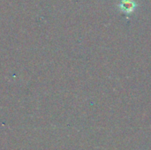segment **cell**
Returning <instances> with one entry per match:
<instances>
[{
  "label": "cell",
  "instance_id": "6da1fadb",
  "mask_svg": "<svg viewBox=\"0 0 151 150\" xmlns=\"http://www.w3.org/2000/svg\"><path fill=\"white\" fill-rule=\"evenodd\" d=\"M134 6L135 4L132 0H123L120 5L122 10L126 12H131L134 9Z\"/></svg>",
  "mask_w": 151,
  "mask_h": 150
}]
</instances>
